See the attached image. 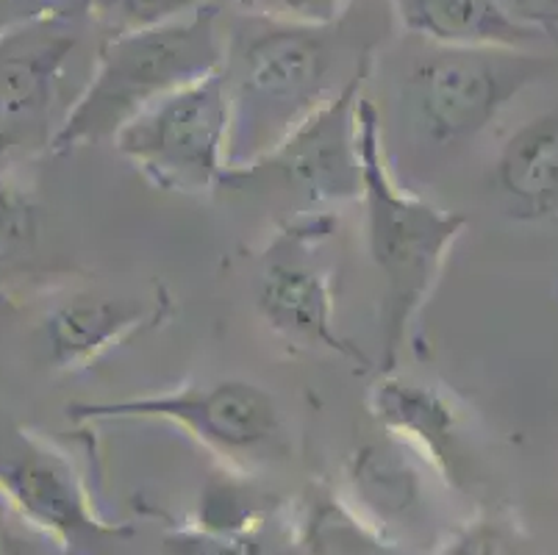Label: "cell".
Returning a JSON list of instances; mask_svg holds the SVG:
<instances>
[{
    "instance_id": "cell-1",
    "label": "cell",
    "mask_w": 558,
    "mask_h": 555,
    "mask_svg": "<svg viewBox=\"0 0 558 555\" xmlns=\"http://www.w3.org/2000/svg\"><path fill=\"white\" fill-rule=\"evenodd\" d=\"M359 147H362L364 239L375 273L384 281L380 373H395L409 345L414 319L428 303L448 253L470 226L464 214L445 212L425 197L411 195L395 181L384 153L380 114L373 100L359 104Z\"/></svg>"
},
{
    "instance_id": "cell-2",
    "label": "cell",
    "mask_w": 558,
    "mask_h": 555,
    "mask_svg": "<svg viewBox=\"0 0 558 555\" xmlns=\"http://www.w3.org/2000/svg\"><path fill=\"white\" fill-rule=\"evenodd\" d=\"M222 64L226 31L217 3H201L184 17L154 28L114 34L100 45L93 75L64 111L50 150L70 153L106 140L114 142L156 100L215 73Z\"/></svg>"
},
{
    "instance_id": "cell-3",
    "label": "cell",
    "mask_w": 558,
    "mask_h": 555,
    "mask_svg": "<svg viewBox=\"0 0 558 555\" xmlns=\"http://www.w3.org/2000/svg\"><path fill=\"white\" fill-rule=\"evenodd\" d=\"M331 25L245 14L236 28L226 31L222 68L233 109L231 165L247 145L251 153L245 165L262 159L337 95L333 75L339 70V48Z\"/></svg>"
},
{
    "instance_id": "cell-4",
    "label": "cell",
    "mask_w": 558,
    "mask_h": 555,
    "mask_svg": "<svg viewBox=\"0 0 558 555\" xmlns=\"http://www.w3.org/2000/svg\"><path fill=\"white\" fill-rule=\"evenodd\" d=\"M231 86L220 68L134 117L114 147L159 190L201 195L231 170Z\"/></svg>"
},
{
    "instance_id": "cell-5",
    "label": "cell",
    "mask_w": 558,
    "mask_h": 555,
    "mask_svg": "<svg viewBox=\"0 0 558 555\" xmlns=\"http://www.w3.org/2000/svg\"><path fill=\"white\" fill-rule=\"evenodd\" d=\"M545 70V61L525 50L434 45L409 75L411 106L434 145H461L489 129Z\"/></svg>"
},
{
    "instance_id": "cell-6",
    "label": "cell",
    "mask_w": 558,
    "mask_h": 555,
    "mask_svg": "<svg viewBox=\"0 0 558 555\" xmlns=\"http://www.w3.org/2000/svg\"><path fill=\"white\" fill-rule=\"evenodd\" d=\"M369 56L344 79L331 100L319 106L301 125L289 131L272 150L245 167H231L222 186L242 190L262 178H276L289 192L306 197L312 206L350 203L362 197V147H359V104Z\"/></svg>"
},
{
    "instance_id": "cell-7",
    "label": "cell",
    "mask_w": 558,
    "mask_h": 555,
    "mask_svg": "<svg viewBox=\"0 0 558 555\" xmlns=\"http://www.w3.org/2000/svg\"><path fill=\"white\" fill-rule=\"evenodd\" d=\"M68 411L81 425L136 420L167 422L217 456L228 458L262 450L281 434V409L276 397L264 386L242 378L184 386L159 395L89 400L73 403Z\"/></svg>"
},
{
    "instance_id": "cell-8",
    "label": "cell",
    "mask_w": 558,
    "mask_h": 555,
    "mask_svg": "<svg viewBox=\"0 0 558 555\" xmlns=\"http://www.w3.org/2000/svg\"><path fill=\"white\" fill-rule=\"evenodd\" d=\"M331 231L333 217L328 214L287 222L258 269L256 312L267 328L289 342L328 350L367 373L373 366L369 355L350 342L337 325L331 278L317 258H308Z\"/></svg>"
},
{
    "instance_id": "cell-9",
    "label": "cell",
    "mask_w": 558,
    "mask_h": 555,
    "mask_svg": "<svg viewBox=\"0 0 558 555\" xmlns=\"http://www.w3.org/2000/svg\"><path fill=\"white\" fill-rule=\"evenodd\" d=\"M70 23H43L0 37V181L17 161L50 150L68 61L78 48Z\"/></svg>"
},
{
    "instance_id": "cell-10",
    "label": "cell",
    "mask_w": 558,
    "mask_h": 555,
    "mask_svg": "<svg viewBox=\"0 0 558 555\" xmlns=\"http://www.w3.org/2000/svg\"><path fill=\"white\" fill-rule=\"evenodd\" d=\"M0 500L68 555L104 539L131 536V528L109 526L95 514L93 497L70 461L39 442L0 461Z\"/></svg>"
},
{
    "instance_id": "cell-11",
    "label": "cell",
    "mask_w": 558,
    "mask_h": 555,
    "mask_svg": "<svg viewBox=\"0 0 558 555\" xmlns=\"http://www.w3.org/2000/svg\"><path fill=\"white\" fill-rule=\"evenodd\" d=\"M434 481L439 475L417 453L384 434L350 453L339 492L380 536L403 550L425 536Z\"/></svg>"
},
{
    "instance_id": "cell-12",
    "label": "cell",
    "mask_w": 558,
    "mask_h": 555,
    "mask_svg": "<svg viewBox=\"0 0 558 555\" xmlns=\"http://www.w3.org/2000/svg\"><path fill=\"white\" fill-rule=\"evenodd\" d=\"M367 409L380 431L417 453L445 486H459L464 467L461 420L445 391L398 373H380L367 391Z\"/></svg>"
},
{
    "instance_id": "cell-13",
    "label": "cell",
    "mask_w": 558,
    "mask_h": 555,
    "mask_svg": "<svg viewBox=\"0 0 558 555\" xmlns=\"http://www.w3.org/2000/svg\"><path fill=\"white\" fill-rule=\"evenodd\" d=\"M170 314L172 303L165 289L150 303L78 294L53 309L45 323L50 361L59 370L89 366L111 348L129 342L131 336H140L161 325Z\"/></svg>"
},
{
    "instance_id": "cell-14",
    "label": "cell",
    "mask_w": 558,
    "mask_h": 555,
    "mask_svg": "<svg viewBox=\"0 0 558 555\" xmlns=\"http://www.w3.org/2000/svg\"><path fill=\"white\" fill-rule=\"evenodd\" d=\"M495 183L511 217L542 222L558 214V109L545 111L500 147Z\"/></svg>"
},
{
    "instance_id": "cell-15",
    "label": "cell",
    "mask_w": 558,
    "mask_h": 555,
    "mask_svg": "<svg viewBox=\"0 0 558 555\" xmlns=\"http://www.w3.org/2000/svg\"><path fill=\"white\" fill-rule=\"evenodd\" d=\"M392 9L409 34L439 48L525 50L542 39L497 0H392Z\"/></svg>"
},
{
    "instance_id": "cell-16",
    "label": "cell",
    "mask_w": 558,
    "mask_h": 555,
    "mask_svg": "<svg viewBox=\"0 0 558 555\" xmlns=\"http://www.w3.org/2000/svg\"><path fill=\"white\" fill-rule=\"evenodd\" d=\"M292 555H395L400 547L380 536L367 519L344 500L339 488L312 483L289 522Z\"/></svg>"
},
{
    "instance_id": "cell-17",
    "label": "cell",
    "mask_w": 558,
    "mask_h": 555,
    "mask_svg": "<svg viewBox=\"0 0 558 555\" xmlns=\"http://www.w3.org/2000/svg\"><path fill=\"white\" fill-rule=\"evenodd\" d=\"M165 555H292L289 539L276 542L270 526L247 531H222L197 522L170 528L161 539Z\"/></svg>"
},
{
    "instance_id": "cell-18",
    "label": "cell",
    "mask_w": 558,
    "mask_h": 555,
    "mask_svg": "<svg viewBox=\"0 0 558 555\" xmlns=\"http://www.w3.org/2000/svg\"><path fill=\"white\" fill-rule=\"evenodd\" d=\"M430 555H525V536L509 514L486 511L453 528Z\"/></svg>"
},
{
    "instance_id": "cell-19",
    "label": "cell",
    "mask_w": 558,
    "mask_h": 555,
    "mask_svg": "<svg viewBox=\"0 0 558 555\" xmlns=\"http://www.w3.org/2000/svg\"><path fill=\"white\" fill-rule=\"evenodd\" d=\"M39 208L32 192L0 181V269H12L37 253Z\"/></svg>"
},
{
    "instance_id": "cell-20",
    "label": "cell",
    "mask_w": 558,
    "mask_h": 555,
    "mask_svg": "<svg viewBox=\"0 0 558 555\" xmlns=\"http://www.w3.org/2000/svg\"><path fill=\"white\" fill-rule=\"evenodd\" d=\"M197 7L201 0H89V14L109 31V37H114L170 23Z\"/></svg>"
},
{
    "instance_id": "cell-21",
    "label": "cell",
    "mask_w": 558,
    "mask_h": 555,
    "mask_svg": "<svg viewBox=\"0 0 558 555\" xmlns=\"http://www.w3.org/2000/svg\"><path fill=\"white\" fill-rule=\"evenodd\" d=\"M89 14V0H0V37L43 23H70Z\"/></svg>"
},
{
    "instance_id": "cell-22",
    "label": "cell",
    "mask_w": 558,
    "mask_h": 555,
    "mask_svg": "<svg viewBox=\"0 0 558 555\" xmlns=\"http://www.w3.org/2000/svg\"><path fill=\"white\" fill-rule=\"evenodd\" d=\"M231 3H236L242 14L306 25H331L344 9V0H231Z\"/></svg>"
},
{
    "instance_id": "cell-23",
    "label": "cell",
    "mask_w": 558,
    "mask_h": 555,
    "mask_svg": "<svg viewBox=\"0 0 558 555\" xmlns=\"http://www.w3.org/2000/svg\"><path fill=\"white\" fill-rule=\"evenodd\" d=\"M56 544L0 500V555H56Z\"/></svg>"
}]
</instances>
